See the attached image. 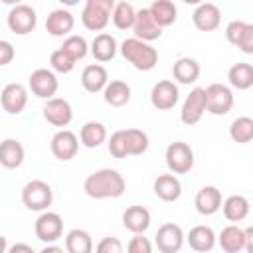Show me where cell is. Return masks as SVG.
Listing matches in <instances>:
<instances>
[{
	"mask_svg": "<svg viewBox=\"0 0 253 253\" xmlns=\"http://www.w3.org/2000/svg\"><path fill=\"white\" fill-rule=\"evenodd\" d=\"M83 190L93 200H109V198H121L126 190V182L123 174L115 168H101L93 174H89L83 182Z\"/></svg>",
	"mask_w": 253,
	"mask_h": 253,
	"instance_id": "1",
	"label": "cell"
},
{
	"mask_svg": "<svg viewBox=\"0 0 253 253\" xmlns=\"http://www.w3.org/2000/svg\"><path fill=\"white\" fill-rule=\"evenodd\" d=\"M119 49L121 55L138 71H150L158 63V51L150 43L140 42L136 38H126Z\"/></svg>",
	"mask_w": 253,
	"mask_h": 253,
	"instance_id": "2",
	"label": "cell"
},
{
	"mask_svg": "<svg viewBox=\"0 0 253 253\" xmlns=\"http://www.w3.org/2000/svg\"><path fill=\"white\" fill-rule=\"evenodd\" d=\"M115 0H87L81 10V24L91 32H103L111 22Z\"/></svg>",
	"mask_w": 253,
	"mask_h": 253,
	"instance_id": "3",
	"label": "cell"
},
{
	"mask_svg": "<svg viewBox=\"0 0 253 253\" xmlns=\"http://www.w3.org/2000/svg\"><path fill=\"white\" fill-rule=\"evenodd\" d=\"M215 243H219V247L225 253H239V251L253 253V227L241 229L237 225H227L219 231Z\"/></svg>",
	"mask_w": 253,
	"mask_h": 253,
	"instance_id": "4",
	"label": "cell"
},
{
	"mask_svg": "<svg viewBox=\"0 0 253 253\" xmlns=\"http://www.w3.org/2000/svg\"><path fill=\"white\" fill-rule=\"evenodd\" d=\"M53 202V190L43 180H32L22 188V204L32 211H45Z\"/></svg>",
	"mask_w": 253,
	"mask_h": 253,
	"instance_id": "5",
	"label": "cell"
},
{
	"mask_svg": "<svg viewBox=\"0 0 253 253\" xmlns=\"http://www.w3.org/2000/svg\"><path fill=\"white\" fill-rule=\"evenodd\" d=\"M166 166L168 170L176 176V174H188L194 168V150L188 142L182 140H174L168 144L166 148Z\"/></svg>",
	"mask_w": 253,
	"mask_h": 253,
	"instance_id": "6",
	"label": "cell"
},
{
	"mask_svg": "<svg viewBox=\"0 0 253 253\" xmlns=\"http://www.w3.org/2000/svg\"><path fill=\"white\" fill-rule=\"evenodd\" d=\"M6 24H8V28H10L12 34H16V36H28L38 26L36 10L30 4H16V6L10 8L8 18H6Z\"/></svg>",
	"mask_w": 253,
	"mask_h": 253,
	"instance_id": "7",
	"label": "cell"
},
{
	"mask_svg": "<svg viewBox=\"0 0 253 253\" xmlns=\"http://www.w3.org/2000/svg\"><path fill=\"white\" fill-rule=\"evenodd\" d=\"M206 89V111L219 117V115H227L233 107V91L229 89V85L223 83H211Z\"/></svg>",
	"mask_w": 253,
	"mask_h": 253,
	"instance_id": "8",
	"label": "cell"
},
{
	"mask_svg": "<svg viewBox=\"0 0 253 253\" xmlns=\"http://www.w3.org/2000/svg\"><path fill=\"white\" fill-rule=\"evenodd\" d=\"M34 231H36V237L47 245L55 243L61 235H63V219L59 213L55 211H42L34 223Z\"/></svg>",
	"mask_w": 253,
	"mask_h": 253,
	"instance_id": "9",
	"label": "cell"
},
{
	"mask_svg": "<svg viewBox=\"0 0 253 253\" xmlns=\"http://www.w3.org/2000/svg\"><path fill=\"white\" fill-rule=\"evenodd\" d=\"M204 113H206V89L204 87H194L182 103L180 121L184 125L192 126V125H198L202 121Z\"/></svg>",
	"mask_w": 253,
	"mask_h": 253,
	"instance_id": "10",
	"label": "cell"
},
{
	"mask_svg": "<svg viewBox=\"0 0 253 253\" xmlns=\"http://www.w3.org/2000/svg\"><path fill=\"white\" fill-rule=\"evenodd\" d=\"M184 241H186V235H184L182 227L174 221L162 223L154 235V243L160 253H178L182 249Z\"/></svg>",
	"mask_w": 253,
	"mask_h": 253,
	"instance_id": "11",
	"label": "cell"
},
{
	"mask_svg": "<svg viewBox=\"0 0 253 253\" xmlns=\"http://www.w3.org/2000/svg\"><path fill=\"white\" fill-rule=\"evenodd\" d=\"M28 85H30V91L40 97V99H53V95L57 93V77L51 69H45V67H40L36 71H32V75L28 77Z\"/></svg>",
	"mask_w": 253,
	"mask_h": 253,
	"instance_id": "12",
	"label": "cell"
},
{
	"mask_svg": "<svg viewBox=\"0 0 253 253\" xmlns=\"http://www.w3.org/2000/svg\"><path fill=\"white\" fill-rule=\"evenodd\" d=\"M49 150L51 154L61 160V162H67L71 158H75L77 150H79V138L75 132L67 130V128H61L57 130L53 136H51V142H49Z\"/></svg>",
	"mask_w": 253,
	"mask_h": 253,
	"instance_id": "13",
	"label": "cell"
},
{
	"mask_svg": "<svg viewBox=\"0 0 253 253\" xmlns=\"http://www.w3.org/2000/svg\"><path fill=\"white\" fill-rule=\"evenodd\" d=\"M225 38L243 53H253V24H247L243 20L229 22L225 28Z\"/></svg>",
	"mask_w": 253,
	"mask_h": 253,
	"instance_id": "14",
	"label": "cell"
},
{
	"mask_svg": "<svg viewBox=\"0 0 253 253\" xmlns=\"http://www.w3.org/2000/svg\"><path fill=\"white\" fill-rule=\"evenodd\" d=\"M180 99V91H178V85L174 81H168V79H162L158 81L152 91H150V103L154 109L158 111H168V109H174L176 103Z\"/></svg>",
	"mask_w": 253,
	"mask_h": 253,
	"instance_id": "15",
	"label": "cell"
},
{
	"mask_svg": "<svg viewBox=\"0 0 253 253\" xmlns=\"http://www.w3.org/2000/svg\"><path fill=\"white\" fill-rule=\"evenodd\" d=\"M43 119L53 125V126H67L73 119V109L69 105L67 99H61V97H53V99H47L45 105H43Z\"/></svg>",
	"mask_w": 253,
	"mask_h": 253,
	"instance_id": "16",
	"label": "cell"
},
{
	"mask_svg": "<svg viewBox=\"0 0 253 253\" xmlns=\"http://www.w3.org/2000/svg\"><path fill=\"white\" fill-rule=\"evenodd\" d=\"M2 109L8 115H20L28 105V91L22 83H8L0 93Z\"/></svg>",
	"mask_w": 253,
	"mask_h": 253,
	"instance_id": "17",
	"label": "cell"
},
{
	"mask_svg": "<svg viewBox=\"0 0 253 253\" xmlns=\"http://www.w3.org/2000/svg\"><path fill=\"white\" fill-rule=\"evenodd\" d=\"M130 30L134 32V38H136V40L146 42V43H150V42H154V40H158V38L162 36V28L152 20L148 8H140V10H136L134 24H132Z\"/></svg>",
	"mask_w": 253,
	"mask_h": 253,
	"instance_id": "18",
	"label": "cell"
},
{
	"mask_svg": "<svg viewBox=\"0 0 253 253\" xmlns=\"http://www.w3.org/2000/svg\"><path fill=\"white\" fill-rule=\"evenodd\" d=\"M192 22L200 32H213L221 24V12L211 2H202L196 6L192 14Z\"/></svg>",
	"mask_w": 253,
	"mask_h": 253,
	"instance_id": "19",
	"label": "cell"
},
{
	"mask_svg": "<svg viewBox=\"0 0 253 253\" xmlns=\"http://www.w3.org/2000/svg\"><path fill=\"white\" fill-rule=\"evenodd\" d=\"M75 26V18L69 10L65 8H55L49 12V16L45 18V32L53 38H63V36H71V30Z\"/></svg>",
	"mask_w": 253,
	"mask_h": 253,
	"instance_id": "20",
	"label": "cell"
},
{
	"mask_svg": "<svg viewBox=\"0 0 253 253\" xmlns=\"http://www.w3.org/2000/svg\"><path fill=\"white\" fill-rule=\"evenodd\" d=\"M109 83V73L101 63H89L81 71V85L87 93H101Z\"/></svg>",
	"mask_w": 253,
	"mask_h": 253,
	"instance_id": "21",
	"label": "cell"
},
{
	"mask_svg": "<svg viewBox=\"0 0 253 253\" xmlns=\"http://www.w3.org/2000/svg\"><path fill=\"white\" fill-rule=\"evenodd\" d=\"M150 211L144 206H128L123 211V225L125 229H128L130 233H144L150 227Z\"/></svg>",
	"mask_w": 253,
	"mask_h": 253,
	"instance_id": "22",
	"label": "cell"
},
{
	"mask_svg": "<svg viewBox=\"0 0 253 253\" xmlns=\"http://www.w3.org/2000/svg\"><path fill=\"white\" fill-rule=\"evenodd\" d=\"M221 192L215 188V186H204L198 190L196 194V200H194V206L198 210V213L202 215H213L215 211H219L221 208Z\"/></svg>",
	"mask_w": 253,
	"mask_h": 253,
	"instance_id": "23",
	"label": "cell"
},
{
	"mask_svg": "<svg viewBox=\"0 0 253 253\" xmlns=\"http://www.w3.org/2000/svg\"><path fill=\"white\" fill-rule=\"evenodd\" d=\"M215 231L210 227V225H194L188 235H186V241L188 245L198 251V253H208L215 247Z\"/></svg>",
	"mask_w": 253,
	"mask_h": 253,
	"instance_id": "24",
	"label": "cell"
},
{
	"mask_svg": "<svg viewBox=\"0 0 253 253\" xmlns=\"http://www.w3.org/2000/svg\"><path fill=\"white\" fill-rule=\"evenodd\" d=\"M26 158V150L18 138H4L0 142V164L8 170L22 166Z\"/></svg>",
	"mask_w": 253,
	"mask_h": 253,
	"instance_id": "25",
	"label": "cell"
},
{
	"mask_svg": "<svg viewBox=\"0 0 253 253\" xmlns=\"http://www.w3.org/2000/svg\"><path fill=\"white\" fill-rule=\"evenodd\" d=\"M117 49H119L117 40H115L111 34H107V32L97 34V36L93 38L91 45H89L91 55H93L99 63H107V61H111V59L117 55Z\"/></svg>",
	"mask_w": 253,
	"mask_h": 253,
	"instance_id": "26",
	"label": "cell"
},
{
	"mask_svg": "<svg viewBox=\"0 0 253 253\" xmlns=\"http://www.w3.org/2000/svg\"><path fill=\"white\" fill-rule=\"evenodd\" d=\"M152 190H154L156 198H160L162 202H176L182 196V184H180L178 176H174V174H160L154 180Z\"/></svg>",
	"mask_w": 253,
	"mask_h": 253,
	"instance_id": "27",
	"label": "cell"
},
{
	"mask_svg": "<svg viewBox=\"0 0 253 253\" xmlns=\"http://www.w3.org/2000/svg\"><path fill=\"white\" fill-rule=\"evenodd\" d=\"M227 81H229V89L247 91L249 87H253V65L247 61L233 63L227 71Z\"/></svg>",
	"mask_w": 253,
	"mask_h": 253,
	"instance_id": "28",
	"label": "cell"
},
{
	"mask_svg": "<svg viewBox=\"0 0 253 253\" xmlns=\"http://www.w3.org/2000/svg\"><path fill=\"white\" fill-rule=\"evenodd\" d=\"M172 75H174V81H178L180 85L196 83L200 77V63L194 57H180L172 65Z\"/></svg>",
	"mask_w": 253,
	"mask_h": 253,
	"instance_id": "29",
	"label": "cell"
},
{
	"mask_svg": "<svg viewBox=\"0 0 253 253\" xmlns=\"http://www.w3.org/2000/svg\"><path fill=\"white\" fill-rule=\"evenodd\" d=\"M103 99L111 107H125L130 101V87H128V83L121 81V79L109 81L105 85V89H103Z\"/></svg>",
	"mask_w": 253,
	"mask_h": 253,
	"instance_id": "30",
	"label": "cell"
},
{
	"mask_svg": "<svg viewBox=\"0 0 253 253\" xmlns=\"http://www.w3.org/2000/svg\"><path fill=\"white\" fill-rule=\"evenodd\" d=\"M148 12L152 16V20L160 26V28H166V26H172L178 18V8L172 0H154L150 6H148Z\"/></svg>",
	"mask_w": 253,
	"mask_h": 253,
	"instance_id": "31",
	"label": "cell"
},
{
	"mask_svg": "<svg viewBox=\"0 0 253 253\" xmlns=\"http://www.w3.org/2000/svg\"><path fill=\"white\" fill-rule=\"evenodd\" d=\"M219 210L223 211L227 221H243L249 215V200L241 194H235V196H229L227 200H223Z\"/></svg>",
	"mask_w": 253,
	"mask_h": 253,
	"instance_id": "32",
	"label": "cell"
},
{
	"mask_svg": "<svg viewBox=\"0 0 253 253\" xmlns=\"http://www.w3.org/2000/svg\"><path fill=\"white\" fill-rule=\"evenodd\" d=\"M107 140V128L99 121H89L79 130V142L85 148H97Z\"/></svg>",
	"mask_w": 253,
	"mask_h": 253,
	"instance_id": "33",
	"label": "cell"
},
{
	"mask_svg": "<svg viewBox=\"0 0 253 253\" xmlns=\"http://www.w3.org/2000/svg\"><path fill=\"white\" fill-rule=\"evenodd\" d=\"M65 253H93V239L85 229H71L65 235Z\"/></svg>",
	"mask_w": 253,
	"mask_h": 253,
	"instance_id": "34",
	"label": "cell"
},
{
	"mask_svg": "<svg viewBox=\"0 0 253 253\" xmlns=\"http://www.w3.org/2000/svg\"><path fill=\"white\" fill-rule=\"evenodd\" d=\"M125 136V148H126V156H140L148 150V134L140 128H125L123 130Z\"/></svg>",
	"mask_w": 253,
	"mask_h": 253,
	"instance_id": "35",
	"label": "cell"
},
{
	"mask_svg": "<svg viewBox=\"0 0 253 253\" xmlns=\"http://www.w3.org/2000/svg\"><path fill=\"white\" fill-rule=\"evenodd\" d=\"M134 16H136V10L132 8V4L115 2L113 12H111V20H113L117 30H130L134 24Z\"/></svg>",
	"mask_w": 253,
	"mask_h": 253,
	"instance_id": "36",
	"label": "cell"
},
{
	"mask_svg": "<svg viewBox=\"0 0 253 253\" xmlns=\"http://www.w3.org/2000/svg\"><path fill=\"white\" fill-rule=\"evenodd\" d=\"M229 136L233 142L247 144L253 140V119L251 117H237L229 125Z\"/></svg>",
	"mask_w": 253,
	"mask_h": 253,
	"instance_id": "37",
	"label": "cell"
},
{
	"mask_svg": "<svg viewBox=\"0 0 253 253\" xmlns=\"http://www.w3.org/2000/svg\"><path fill=\"white\" fill-rule=\"evenodd\" d=\"M61 49H63L73 61H79V59H83V57L89 53V43H87V40H85L83 36L71 34V36H67V38L63 40Z\"/></svg>",
	"mask_w": 253,
	"mask_h": 253,
	"instance_id": "38",
	"label": "cell"
},
{
	"mask_svg": "<svg viewBox=\"0 0 253 253\" xmlns=\"http://www.w3.org/2000/svg\"><path fill=\"white\" fill-rule=\"evenodd\" d=\"M49 65H51V71H57V73H69V71H73L75 61H73L61 47H57V49H53L51 55H49Z\"/></svg>",
	"mask_w": 253,
	"mask_h": 253,
	"instance_id": "39",
	"label": "cell"
},
{
	"mask_svg": "<svg viewBox=\"0 0 253 253\" xmlns=\"http://www.w3.org/2000/svg\"><path fill=\"white\" fill-rule=\"evenodd\" d=\"M109 152L113 158H126V148H125V136L123 130H115L109 138Z\"/></svg>",
	"mask_w": 253,
	"mask_h": 253,
	"instance_id": "40",
	"label": "cell"
},
{
	"mask_svg": "<svg viewBox=\"0 0 253 253\" xmlns=\"http://www.w3.org/2000/svg\"><path fill=\"white\" fill-rule=\"evenodd\" d=\"M126 253H152V243L148 237H144V233H136L134 237H130Z\"/></svg>",
	"mask_w": 253,
	"mask_h": 253,
	"instance_id": "41",
	"label": "cell"
},
{
	"mask_svg": "<svg viewBox=\"0 0 253 253\" xmlns=\"http://www.w3.org/2000/svg\"><path fill=\"white\" fill-rule=\"evenodd\" d=\"M95 253H125L119 237H103L95 245Z\"/></svg>",
	"mask_w": 253,
	"mask_h": 253,
	"instance_id": "42",
	"label": "cell"
},
{
	"mask_svg": "<svg viewBox=\"0 0 253 253\" xmlns=\"http://www.w3.org/2000/svg\"><path fill=\"white\" fill-rule=\"evenodd\" d=\"M16 57V49L8 40H0V67L12 63V59Z\"/></svg>",
	"mask_w": 253,
	"mask_h": 253,
	"instance_id": "43",
	"label": "cell"
},
{
	"mask_svg": "<svg viewBox=\"0 0 253 253\" xmlns=\"http://www.w3.org/2000/svg\"><path fill=\"white\" fill-rule=\"evenodd\" d=\"M8 253H36V251L28 243H14L12 247H8Z\"/></svg>",
	"mask_w": 253,
	"mask_h": 253,
	"instance_id": "44",
	"label": "cell"
},
{
	"mask_svg": "<svg viewBox=\"0 0 253 253\" xmlns=\"http://www.w3.org/2000/svg\"><path fill=\"white\" fill-rule=\"evenodd\" d=\"M40 253H65V251H63L59 245H53V243H51V245H45Z\"/></svg>",
	"mask_w": 253,
	"mask_h": 253,
	"instance_id": "45",
	"label": "cell"
},
{
	"mask_svg": "<svg viewBox=\"0 0 253 253\" xmlns=\"http://www.w3.org/2000/svg\"><path fill=\"white\" fill-rule=\"evenodd\" d=\"M0 253H8V241L4 235H0Z\"/></svg>",
	"mask_w": 253,
	"mask_h": 253,
	"instance_id": "46",
	"label": "cell"
}]
</instances>
